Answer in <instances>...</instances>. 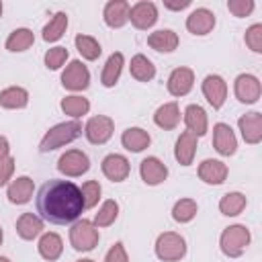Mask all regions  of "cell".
<instances>
[{
	"instance_id": "obj_21",
	"label": "cell",
	"mask_w": 262,
	"mask_h": 262,
	"mask_svg": "<svg viewBox=\"0 0 262 262\" xmlns=\"http://www.w3.org/2000/svg\"><path fill=\"white\" fill-rule=\"evenodd\" d=\"M35 192V182L31 176H16L14 180L8 182L6 196L12 205H27L33 199Z\"/></svg>"
},
{
	"instance_id": "obj_22",
	"label": "cell",
	"mask_w": 262,
	"mask_h": 262,
	"mask_svg": "<svg viewBox=\"0 0 262 262\" xmlns=\"http://www.w3.org/2000/svg\"><path fill=\"white\" fill-rule=\"evenodd\" d=\"M182 121L186 125V131L196 137H203L209 131V117L201 104H188L182 113Z\"/></svg>"
},
{
	"instance_id": "obj_11",
	"label": "cell",
	"mask_w": 262,
	"mask_h": 262,
	"mask_svg": "<svg viewBox=\"0 0 262 262\" xmlns=\"http://www.w3.org/2000/svg\"><path fill=\"white\" fill-rule=\"evenodd\" d=\"M201 90H203V96L207 98V102L217 111L225 104V98H227V82L219 76V74H207L201 82Z\"/></svg>"
},
{
	"instance_id": "obj_34",
	"label": "cell",
	"mask_w": 262,
	"mask_h": 262,
	"mask_svg": "<svg viewBox=\"0 0 262 262\" xmlns=\"http://www.w3.org/2000/svg\"><path fill=\"white\" fill-rule=\"evenodd\" d=\"M59 108H61L68 117H72V119L78 121L80 117L88 115V111H90V100L84 98V96H80V94H70V96L61 98Z\"/></svg>"
},
{
	"instance_id": "obj_46",
	"label": "cell",
	"mask_w": 262,
	"mask_h": 262,
	"mask_svg": "<svg viewBox=\"0 0 262 262\" xmlns=\"http://www.w3.org/2000/svg\"><path fill=\"white\" fill-rule=\"evenodd\" d=\"M76 262H94L92 258H80V260H76Z\"/></svg>"
},
{
	"instance_id": "obj_10",
	"label": "cell",
	"mask_w": 262,
	"mask_h": 262,
	"mask_svg": "<svg viewBox=\"0 0 262 262\" xmlns=\"http://www.w3.org/2000/svg\"><path fill=\"white\" fill-rule=\"evenodd\" d=\"M233 94L244 104H254L260 100L262 84L254 74H239L233 80Z\"/></svg>"
},
{
	"instance_id": "obj_6",
	"label": "cell",
	"mask_w": 262,
	"mask_h": 262,
	"mask_svg": "<svg viewBox=\"0 0 262 262\" xmlns=\"http://www.w3.org/2000/svg\"><path fill=\"white\" fill-rule=\"evenodd\" d=\"M115 133V121L108 115H94L84 125V137L92 145H104Z\"/></svg>"
},
{
	"instance_id": "obj_28",
	"label": "cell",
	"mask_w": 262,
	"mask_h": 262,
	"mask_svg": "<svg viewBox=\"0 0 262 262\" xmlns=\"http://www.w3.org/2000/svg\"><path fill=\"white\" fill-rule=\"evenodd\" d=\"M16 233L25 242H33L43 233V219L35 213H23L16 219Z\"/></svg>"
},
{
	"instance_id": "obj_1",
	"label": "cell",
	"mask_w": 262,
	"mask_h": 262,
	"mask_svg": "<svg viewBox=\"0 0 262 262\" xmlns=\"http://www.w3.org/2000/svg\"><path fill=\"white\" fill-rule=\"evenodd\" d=\"M37 213L43 221L53 225H66L80 219L84 209L80 186L72 180L51 178L37 192Z\"/></svg>"
},
{
	"instance_id": "obj_48",
	"label": "cell",
	"mask_w": 262,
	"mask_h": 262,
	"mask_svg": "<svg viewBox=\"0 0 262 262\" xmlns=\"http://www.w3.org/2000/svg\"><path fill=\"white\" fill-rule=\"evenodd\" d=\"M0 262H10V260H8L6 256H0Z\"/></svg>"
},
{
	"instance_id": "obj_12",
	"label": "cell",
	"mask_w": 262,
	"mask_h": 262,
	"mask_svg": "<svg viewBox=\"0 0 262 262\" xmlns=\"http://www.w3.org/2000/svg\"><path fill=\"white\" fill-rule=\"evenodd\" d=\"M100 170H102L104 178H108L111 182H123V180L129 178L131 164L123 154H108V156L102 158Z\"/></svg>"
},
{
	"instance_id": "obj_42",
	"label": "cell",
	"mask_w": 262,
	"mask_h": 262,
	"mask_svg": "<svg viewBox=\"0 0 262 262\" xmlns=\"http://www.w3.org/2000/svg\"><path fill=\"white\" fill-rule=\"evenodd\" d=\"M104 262H129V256H127V250H125L123 242H115L108 248V252L104 256Z\"/></svg>"
},
{
	"instance_id": "obj_36",
	"label": "cell",
	"mask_w": 262,
	"mask_h": 262,
	"mask_svg": "<svg viewBox=\"0 0 262 262\" xmlns=\"http://www.w3.org/2000/svg\"><path fill=\"white\" fill-rule=\"evenodd\" d=\"M196 213H199V205L194 199H188V196L178 199L172 207V219L176 223H190L196 217Z\"/></svg>"
},
{
	"instance_id": "obj_25",
	"label": "cell",
	"mask_w": 262,
	"mask_h": 262,
	"mask_svg": "<svg viewBox=\"0 0 262 262\" xmlns=\"http://www.w3.org/2000/svg\"><path fill=\"white\" fill-rule=\"evenodd\" d=\"M151 143V135L141 129V127H127L123 133H121V145L127 149V151H133V154H139L143 149H147Z\"/></svg>"
},
{
	"instance_id": "obj_7",
	"label": "cell",
	"mask_w": 262,
	"mask_h": 262,
	"mask_svg": "<svg viewBox=\"0 0 262 262\" xmlns=\"http://www.w3.org/2000/svg\"><path fill=\"white\" fill-rule=\"evenodd\" d=\"M57 170L66 178H78L90 170V158L82 149H66L57 160Z\"/></svg>"
},
{
	"instance_id": "obj_18",
	"label": "cell",
	"mask_w": 262,
	"mask_h": 262,
	"mask_svg": "<svg viewBox=\"0 0 262 262\" xmlns=\"http://www.w3.org/2000/svg\"><path fill=\"white\" fill-rule=\"evenodd\" d=\"M199 178L205 182V184H211V186H219L227 180V174H229V168L225 162L221 160H213V158H207L199 164Z\"/></svg>"
},
{
	"instance_id": "obj_31",
	"label": "cell",
	"mask_w": 262,
	"mask_h": 262,
	"mask_svg": "<svg viewBox=\"0 0 262 262\" xmlns=\"http://www.w3.org/2000/svg\"><path fill=\"white\" fill-rule=\"evenodd\" d=\"M33 43H35V33L31 29H27V27H18L6 37L4 47L8 51H12V53H20V51H27Z\"/></svg>"
},
{
	"instance_id": "obj_16",
	"label": "cell",
	"mask_w": 262,
	"mask_h": 262,
	"mask_svg": "<svg viewBox=\"0 0 262 262\" xmlns=\"http://www.w3.org/2000/svg\"><path fill=\"white\" fill-rule=\"evenodd\" d=\"M139 176L147 186H158L168 178V166L160 158L147 156L139 164Z\"/></svg>"
},
{
	"instance_id": "obj_2",
	"label": "cell",
	"mask_w": 262,
	"mask_h": 262,
	"mask_svg": "<svg viewBox=\"0 0 262 262\" xmlns=\"http://www.w3.org/2000/svg\"><path fill=\"white\" fill-rule=\"evenodd\" d=\"M84 133V127L80 121L72 119V121H63V123H57L53 127H49L45 131V135L41 137L39 141V151L41 154H49L57 147H63L72 141H76L80 135Z\"/></svg>"
},
{
	"instance_id": "obj_24",
	"label": "cell",
	"mask_w": 262,
	"mask_h": 262,
	"mask_svg": "<svg viewBox=\"0 0 262 262\" xmlns=\"http://www.w3.org/2000/svg\"><path fill=\"white\" fill-rule=\"evenodd\" d=\"M37 250H39V256L47 262H55L61 254H63V239L59 233L55 231H45L41 233L39 237V244H37Z\"/></svg>"
},
{
	"instance_id": "obj_15",
	"label": "cell",
	"mask_w": 262,
	"mask_h": 262,
	"mask_svg": "<svg viewBox=\"0 0 262 262\" xmlns=\"http://www.w3.org/2000/svg\"><path fill=\"white\" fill-rule=\"evenodd\" d=\"M239 133L248 145H258L262 141V113L250 111L237 119Z\"/></svg>"
},
{
	"instance_id": "obj_5",
	"label": "cell",
	"mask_w": 262,
	"mask_h": 262,
	"mask_svg": "<svg viewBox=\"0 0 262 262\" xmlns=\"http://www.w3.org/2000/svg\"><path fill=\"white\" fill-rule=\"evenodd\" d=\"M100 233L90 219H78L70 227V244L76 252H92L98 246Z\"/></svg>"
},
{
	"instance_id": "obj_41",
	"label": "cell",
	"mask_w": 262,
	"mask_h": 262,
	"mask_svg": "<svg viewBox=\"0 0 262 262\" xmlns=\"http://www.w3.org/2000/svg\"><path fill=\"white\" fill-rule=\"evenodd\" d=\"M254 0H229L227 2V10L237 16V18H244V16H250L254 12Z\"/></svg>"
},
{
	"instance_id": "obj_17",
	"label": "cell",
	"mask_w": 262,
	"mask_h": 262,
	"mask_svg": "<svg viewBox=\"0 0 262 262\" xmlns=\"http://www.w3.org/2000/svg\"><path fill=\"white\" fill-rule=\"evenodd\" d=\"M215 14L213 10L201 6V8H194L188 16H186V31L196 35V37H203V35H209L213 29H215Z\"/></svg>"
},
{
	"instance_id": "obj_8",
	"label": "cell",
	"mask_w": 262,
	"mask_h": 262,
	"mask_svg": "<svg viewBox=\"0 0 262 262\" xmlns=\"http://www.w3.org/2000/svg\"><path fill=\"white\" fill-rule=\"evenodd\" d=\"M61 86L72 92H82L90 86V72L80 59H72L61 72Z\"/></svg>"
},
{
	"instance_id": "obj_38",
	"label": "cell",
	"mask_w": 262,
	"mask_h": 262,
	"mask_svg": "<svg viewBox=\"0 0 262 262\" xmlns=\"http://www.w3.org/2000/svg\"><path fill=\"white\" fill-rule=\"evenodd\" d=\"M80 192H82V201H84V209H92L98 205L100 201V194H102V186L98 180H86L82 186H80Z\"/></svg>"
},
{
	"instance_id": "obj_19",
	"label": "cell",
	"mask_w": 262,
	"mask_h": 262,
	"mask_svg": "<svg viewBox=\"0 0 262 262\" xmlns=\"http://www.w3.org/2000/svg\"><path fill=\"white\" fill-rule=\"evenodd\" d=\"M129 8L127 0H108L102 8V20L111 29H123L129 23Z\"/></svg>"
},
{
	"instance_id": "obj_35",
	"label": "cell",
	"mask_w": 262,
	"mask_h": 262,
	"mask_svg": "<svg viewBox=\"0 0 262 262\" xmlns=\"http://www.w3.org/2000/svg\"><path fill=\"white\" fill-rule=\"evenodd\" d=\"M74 45H76L78 53H80L84 59H88V61H94V59H98V57H100V53H102V47H100V43H98V41H96L92 35H84V33L76 35V39H74Z\"/></svg>"
},
{
	"instance_id": "obj_32",
	"label": "cell",
	"mask_w": 262,
	"mask_h": 262,
	"mask_svg": "<svg viewBox=\"0 0 262 262\" xmlns=\"http://www.w3.org/2000/svg\"><path fill=\"white\" fill-rule=\"evenodd\" d=\"M248 205V199L244 192H237V190H231V192H225L221 199H219V211L221 215L225 217H237Z\"/></svg>"
},
{
	"instance_id": "obj_27",
	"label": "cell",
	"mask_w": 262,
	"mask_h": 262,
	"mask_svg": "<svg viewBox=\"0 0 262 262\" xmlns=\"http://www.w3.org/2000/svg\"><path fill=\"white\" fill-rule=\"evenodd\" d=\"M123 66H125V57L121 51H115L106 57L104 66H102V74H100V84L104 88H113L119 78H121V72H123Z\"/></svg>"
},
{
	"instance_id": "obj_49",
	"label": "cell",
	"mask_w": 262,
	"mask_h": 262,
	"mask_svg": "<svg viewBox=\"0 0 262 262\" xmlns=\"http://www.w3.org/2000/svg\"><path fill=\"white\" fill-rule=\"evenodd\" d=\"M2 10H4V4H2V0H0V16H2Z\"/></svg>"
},
{
	"instance_id": "obj_14",
	"label": "cell",
	"mask_w": 262,
	"mask_h": 262,
	"mask_svg": "<svg viewBox=\"0 0 262 262\" xmlns=\"http://www.w3.org/2000/svg\"><path fill=\"white\" fill-rule=\"evenodd\" d=\"M166 86H168V92L172 96H176V98L186 96L192 90V86H194V72L190 68H186V66L174 68L170 72V76H168Z\"/></svg>"
},
{
	"instance_id": "obj_44",
	"label": "cell",
	"mask_w": 262,
	"mask_h": 262,
	"mask_svg": "<svg viewBox=\"0 0 262 262\" xmlns=\"http://www.w3.org/2000/svg\"><path fill=\"white\" fill-rule=\"evenodd\" d=\"M188 6H190V0H164V8H168L172 12H180Z\"/></svg>"
},
{
	"instance_id": "obj_43",
	"label": "cell",
	"mask_w": 262,
	"mask_h": 262,
	"mask_svg": "<svg viewBox=\"0 0 262 262\" xmlns=\"http://www.w3.org/2000/svg\"><path fill=\"white\" fill-rule=\"evenodd\" d=\"M12 174H14V158L6 156L4 160H0V186L8 184L12 180Z\"/></svg>"
},
{
	"instance_id": "obj_33",
	"label": "cell",
	"mask_w": 262,
	"mask_h": 262,
	"mask_svg": "<svg viewBox=\"0 0 262 262\" xmlns=\"http://www.w3.org/2000/svg\"><path fill=\"white\" fill-rule=\"evenodd\" d=\"M66 31H68V14L66 12H55L49 18V23L43 27L41 37H43L45 43H55V41H59L63 37Z\"/></svg>"
},
{
	"instance_id": "obj_29",
	"label": "cell",
	"mask_w": 262,
	"mask_h": 262,
	"mask_svg": "<svg viewBox=\"0 0 262 262\" xmlns=\"http://www.w3.org/2000/svg\"><path fill=\"white\" fill-rule=\"evenodd\" d=\"M29 104V90L23 86H8L0 92V106L8 111H18Z\"/></svg>"
},
{
	"instance_id": "obj_45",
	"label": "cell",
	"mask_w": 262,
	"mask_h": 262,
	"mask_svg": "<svg viewBox=\"0 0 262 262\" xmlns=\"http://www.w3.org/2000/svg\"><path fill=\"white\" fill-rule=\"evenodd\" d=\"M6 156H10V143L4 135H0V160H4Z\"/></svg>"
},
{
	"instance_id": "obj_23",
	"label": "cell",
	"mask_w": 262,
	"mask_h": 262,
	"mask_svg": "<svg viewBox=\"0 0 262 262\" xmlns=\"http://www.w3.org/2000/svg\"><path fill=\"white\" fill-rule=\"evenodd\" d=\"M180 119H182V115H180V106H178L176 100H170V102L160 104L156 108V113H154V123L160 129H164V131L176 129L180 125Z\"/></svg>"
},
{
	"instance_id": "obj_47",
	"label": "cell",
	"mask_w": 262,
	"mask_h": 262,
	"mask_svg": "<svg viewBox=\"0 0 262 262\" xmlns=\"http://www.w3.org/2000/svg\"><path fill=\"white\" fill-rule=\"evenodd\" d=\"M2 239H4V231H2V227H0V246H2Z\"/></svg>"
},
{
	"instance_id": "obj_39",
	"label": "cell",
	"mask_w": 262,
	"mask_h": 262,
	"mask_svg": "<svg viewBox=\"0 0 262 262\" xmlns=\"http://www.w3.org/2000/svg\"><path fill=\"white\" fill-rule=\"evenodd\" d=\"M68 57H70L68 49L61 47V45H55V47H51V49L45 51L43 61H45V68H47V70H59V68L68 61Z\"/></svg>"
},
{
	"instance_id": "obj_30",
	"label": "cell",
	"mask_w": 262,
	"mask_h": 262,
	"mask_svg": "<svg viewBox=\"0 0 262 262\" xmlns=\"http://www.w3.org/2000/svg\"><path fill=\"white\" fill-rule=\"evenodd\" d=\"M129 72L137 82H151L156 78V66L143 53H135L129 63Z\"/></svg>"
},
{
	"instance_id": "obj_4",
	"label": "cell",
	"mask_w": 262,
	"mask_h": 262,
	"mask_svg": "<svg viewBox=\"0 0 262 262\" xmlns=\"http://www.w3.org/2000/svg\"><path fill=\"white\" fill-rule=\"evenodd\" d=\"M186 239L176 231H162L154 244V252L162 262H178L186 256Z\"/></svg>"
},
{
	"instance_id": "obj_40",
	"label": "cell",
	"mask_w": 262,
	"mask_h": 262,
	"mask_svg": "<svg viewBox=\"0 0 262 262\" xmlns=\"http://www.w3.org/2000/svg\"><path fill=\"white\" fill-rule=\"evenodd\" d=\"M244 41H246L250 51L262 53V23H254L252 27H248L246 35H244Z\"/></svg>"
},
{
	"instance_id": "obj_3",
	"label": "cell",
	"mask_w": 262,
	"mask_h": 262,
	"mask_svg": "<svg viewBox=\"0 0 262 262\" xmlns=\"http://www.w3.org/2000/svg\"><path fill=\"white\" fill-rule=\"evenodd\" d=\"M250 242H252V233L242 223H233L225 227L219 235V248L227 258H239L248 250Z\"/></svg>"
},
{
	"instance_id": "obj_37",
	"label": "cell",
	"mask_w": 262,
	"mask_h": 262,
	"mask_svg": "<svg viewBox=\"0 0 262 262\" xmlns=\"http://www.w3.org/2000/svg\"><path fill=\"white\" fill-rule=\"evenodd\" d=\"M117 217H119V203H117L115 199H106V201L98 207V213L94 215L92 223L100 229V227L113 225V223L117 221Z\"/></svg>"
},
{
	"instance_id": "obj_26",
	"label": "cell",
	"mask_w": 262,
	"mask_h": 262,
	"mask_svg": "<svg viewBox=\"0 0 262 262\" xmlns=\"http://www.w3.org/2000/svg\"><path fill=\"white\" fill-rule=\"evenodd\" d=\"M178 43H180V39L172 29H158L147 35V45L160 53H172L178 47Z\"/></svg>"
},
{
	"instance_id": "obj_9",
	"label": "cell",
	"mask_w": 262,
	"mask_h": 262,
	"mask_svg": "<svg viewBox=\"0 0 262 262\" xmlns=\"http://www.w3.org/2000/svg\"><path fill=\"white\" fill-rule=\"evenodd\" d=\"M158 6L151 0H139L129 8V20L135 29L147 31L158 23Z\"/></svg>"
},
{
	"instance_id": "obj_13",
	"label": "cell",
	"mask_w": 262,
	"mask_h": 262,
	"mask_svg": "<svg viewBox=\"0 0 262 262\" xmlns=\"http://www.w3.org/2000/svg\"><path fill=\"white\" fill-rule=\"evenodd\" d=\"M213 147L223 158H229L237 151V137L227 123H215L213 125Z\"/></svg>"
},
{
	"instance_id": "obj_20",
	"label": "cell",
	"mask_w": 262,
	"mask_h": 262,
	"mask_svg": "<svg viewBox=\"0 0 262 262\" xmlns=\"http://www.w3.org/2000/svg\"><path fill=\"white\" fill-rule=\"evenodd\" d=\"M196 147H199V137L192 135L190 131H182L174 143V158L180 166H190L194 162L196 156Z\"/></svg>"
}]
</instances>
